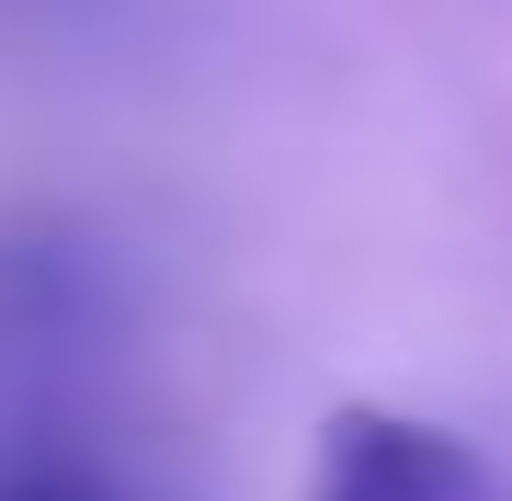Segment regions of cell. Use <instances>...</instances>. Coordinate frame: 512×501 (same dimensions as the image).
<instances>
[{
	"mask_svg": "<svg viewBox=\"0 0 512 501\" xmlns=\"http://www.w3.org/2000/svg\"><path fill=\"white\" fill-rule=\"evenodd\" d=\"M0 501H148L126 467H103V456H57V445H35V456H12L0 467Z\"/></svg>",
	"mask_w": 512,
	"mask_h": 501,
	"instance_id": "3",
	"label": "cell"
},
{
	"mask_svg": "<svg viewBox=\"0 0 512 501\" xmlns=\"http://www.w3.org/2000/svg\"><path fill=\"white\" fill-rule=\"evenodd\" d=\"M308 501H512L501 467L467 445V433L421 422V410H330L319 433V467H308Z\"/></svg>",
	"mask_w": 512,
	"mask_h": 501,
	"instance_id": "2",
	"label": "cell"
},
{
	"mask_svg": "<svg viewBox=\"0 0 512 501\" xmlns=\"http://www.w3.org/2000/svg\"><path fill=\"white\" fill-rule=\"evenodd\" d=\"M114 262L69 228H12L0 240V376H69L114 342Z\"/></svg>",
	"mask_w": 512,
	"mask_h": 501,
	"instance_id": "1",
	"label": "cell"
}]
</instances>
